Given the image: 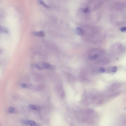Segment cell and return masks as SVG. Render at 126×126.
<instances>
[{
  "instance_id": "cell-8",
  "label": "cell",
  "mask_w": 126,
  "mask_h": 126,
  "mask_svg": "<svg viewBox=\"0 0 126 126\" xmlns=\"http://www.w3.org/2000/svg\"><path fill=\"white\" fill-rule=\"evenodd\" d=\"M8 111L10 113L14 114L15 112V109L13 107H10L8 108Z\"/></svg>"
},
{
  "instance_id": "cell-4",
  "label": "cell",
  "mask_w": 126,
  "mask_h": 126,
  "mask_svg": "<svg viewBox=\"0 0 126 126\" xmlns=\"http://www.w3.org/2000/svg\"><path fill=\"white\" fill-rule=\"evenodd\" d=\"M9 31L8 29L4 27L0 26V33H8Z\"/></svg>"
},
{
  "instance_id": "cell-7",
  "label": "cell",
  "mask_w": 126,
  "mask_h": 126,
  "mask_svg": "<svg viewBox=\"0 0 126 126\" xmlns=\"http://www.w3.org/2000/svg\"><path fill=\"white\" fill-rule=\"evenodd\" d=\"M32 84H27L25 83H23L21 84V87L24 88H28L31 87L32 86Z\"/></svg>"
},
{
  "instance_id": "cell-9",
  "label": "cell",
  "mask_w": 126,
  "mask_h": 126,
  "mask_svg": "<svg viewBox=\"0 0 126 126\" xmlns=\"http://www.w3.org/2000/svg\"><path fill=\"white\" fill-rule=\"evenodd\" d=\"M39 3L44 7L48 8H49L50 7L45 4L43 1L40 0L39 1Z\"/></svg>"
},
{
  "instance_id": "cell-10",
  "label": "cell",
  "mask_w": 126,
  "mask_h": 126,
  "mask_svg": "<svg viewBox=\"0 0 126 126\" xmlns=\"http://www.w3.org/2000/svg\"><path fill=\"white\" fill-rule=\"evenodd\" d=\"M98 57V55L97 54H94L91 56L90 58V59L92 60L96 59Z\"/></svg>"
},
{
  "instance_id": "cell-15",
  "label": "cell",
  "mask_w": 126,
  "mask_h": 126,
  "mask_svg": "<svg viewBox=\"0 0 126 126\" xmlns=\"http://www.w3.org/2000/svg\"><path fill=\"white\" fill-rule=\"evenodd\" d=\"M100 71L101 72H104L105 71V70L104 68H100Z\"/></svg>"
},
{
  "instance_id": "cell-6",
  "label": "cell",
  "mask_w": 126,
  "mask_h": 126,
  "mask_svg": "<svg viewBox=\"0 0 126 126\" xmlns=\"http://www.w3.org/2000/svg\"><path fill=\"white\" fill-rule=\"evenodd\" d=\"M76 31L77 34L80 36L83 35V32L82 30L79 27H77L76 29Z\"/></svg>"
},
{
  "instance_id": "cell-14",
  "label": "cell",
  "mask_w": 126,
  "mask_h": 126,
  "mask_svg": "<svg viewBox=\"0 0 126 126\" xmlns=\"http://www.w3.org/2000/svg\"><path fill=\"white\" fill-rule=\"evenodd\" d=\"M89 11V9L88 8H87L84 9L83 10V12L85 13H86L88 12Z\"/></svg>"
},
{
  "instance_id": "cell-2",
  "label": "cell",
  "mask_w": 126,
  "mask_h": 126,
  "mask_svg": "<svg viewBox=\"0 0 126 126\" xmlns=\"http://www.w3.org/2000/svg\"><path fill=\"white\" fill-rule=\"evenodd\" d=\"M28 109L38 111L40 109V108L38 106L33 105L30 104L28 106Z\"/></svg>"
},
{
  "instance_id": "cell-12",
  "label": "cell",
  "mask_w": 126,
  "mask_h": 126,
  "mask_svg": "<svg viewBox=\"0 0 126 126\" xmlns=\"http://www.w3.org/2000/svg\"><path fill=\"white\" fill-rule=\"evenodd\" d=\"M35 67L38 69L39 70H42L43 69V68L42 67H41L39 66L37 64H36L35 65Z\"/></svg>"
},
{
  "instance_id": "cell-13",
  "label": "cell",
  "mask_w": 126,
  "mask_h": 126,
  "mask_svg": "<svg viewBox=\"0 0 126 126\" xmlns=\"http://www.w3.org/2000/svg\"><path fill=\"white\" fill-rule=\"evenodd\" d=\"M117 69V67H115L112 69V71L113 73H115L116 72Z\"/></svg>"
},
{
  "instance_id": "cell-5",
  "label": "cell",
  "mask_w": 126,
  "mask_h": 126,
  "mask_svg": "<svg viewBox=\"0 0 126 126\" xmlns=\"http://www.w3.org/2000/svg\"><path fill=\"white\" fill-rule=\"evenodd\" d=\"M29 123L28 126H40L39 124L33 120H29Z\"/></svg>"
},
{
  "instance_id": "cell-1",
  "label": "cell",
  "mask_w": 126,
  "mask_h": 126,
  "mask_svg": "<svg viewBox=\"0 0 126 126\" xmlns=\"http://www.w3.org/2000/svg\"><path fill=\"white\" fill-rule=\"evenodd\" d=\"M42 68L50 70H53L55 69V67L53 65L47 63H42Z\"/></svg>"
},
{
  "instance_id": "cell-11",
  "label": "cell",
  "mask_w": 126,
  "mask_h": 126,
  "mask_svg": "<svg viewBox=\"0 0 126 126\" xmlns=\"http://www.w3.org/2000/svg\"><path fill=\"white\" fill-rule=\"evenodd\" d=\"M120 30L122 32H125L126 31V28L125 27H122L120 28Z\"/></svg>"
},
{
  "instance_id": "cell-3",
  "label": "cell",
  "mask_w": 126,
  "mask_h": 126,
  "mask_svg": "<svg viewBox=\"0 0 126 126\" xmlns=\"http://www.w3.org/2000/svg\"><path fill=\"white\" fill-rule=\"evenodd\" d=\"M33 34L34 36L40 37H43L44 36V33L42 31L34 32Z\"/></svg>"
}]
</instances>
